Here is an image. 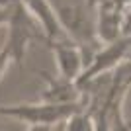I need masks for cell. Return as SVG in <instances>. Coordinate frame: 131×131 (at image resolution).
<instances>
[{
    "label": "cell",
    "instance_id": "cell-1",
    "mask_svg": "<svg viewBox=\"0 0 131 131\" xmlns=\"http://www.w3.org/2000/svg\"><path fill=\"white\" fill-rule=\"evenodd\" d=\"M84 104H86V100L67 102V104L39 100V102H27V104L16 106H0V115L29 123V129H59V127L65 129L67 119Z\"/></svg>",
    "mask_w": 131,
    "mask_h": 131
},
{
    "label": "cell",
    "instance_id": "cell-2",
    "mask_svg": "<svg viewBox=\"0 0 131 131\" xmlns=\"http://www.w3.org/2000/svg\"><path fill=\"white\" fill-rule=\"evenodd\" d=\"M6 24H8V33H6L4 45L10 51L12 61L22 69L27 45L33 39H39V37L45 39V31L24 0H14L10 4V14H8Z\"/></svg>",
    "mask_w": 131,
    "mask_h": 131
},
{
    "label": "cell",
    "instance_id": "cell-3",
    "mask_svg": "<svg viewBox=\"0 0 131 131\" xmlns=\"http://www.w3.org/2000/svg\"><path fill=\"white\" fill-rule=\"evenodd\" d=\"M49 47L53 49L61 77L69 78V80H78L80 74L84 72V69L88 67L86 51L82 49L77 41H72L71 37L53 41V43H49Z\"/></svg>",
    "mask_w": 131,
    "mask_h": 131
},
{
    "label": "cell",
    "instance_id": "cell-4",
    "mask_svg": "<svg viewBox=\"0 0 131 131\" xmlns=\"http://www.w3.org/2000/svg\"><path fill=\"white\" fill-rule=\"evenodd\" d=\"M41 77L45 80V88L41 92V100L45 102H55V104H67V102H80L84 100L80 86L77 80H69V78L61 77L55 78L53 74L41 71Z\"/></svg>",
    "mask_w": 131,
    "mask_h": 131
},
{
    "label": "cell",
    "instance_id": "cell-5",
    "mask_svg": "<svg viewBox=\"0 0 131 131\" xmlns=\"http://www.w3.org/2000/svg\"><path fill=\"white\" fill-rule=\"evenodd\" d=\"M10 63H14V61H12V55H10V51H8L6 45H2V49H0V78L4 77V72L8 71V65H10Z\"/></svg>",
    "mask_w": 131,
    "mask_h": 131
},
{
    "label": "cell",
    "instance_id": "cell-6",
    "mask_svg": "<svg viewBox=\"0 0 131 131\" xmlns=\"http://www.w3.org/2000/svg\"><path fill=\"white\" fill-rule=\"evenodd\" d=\"M8 14H10V4H0V26L6 24Z\"/></svg>",
    "mask_w": 131,
    "mask_h": 131
},
{
    "label": "cell",
    "instance_id": "cell-7",
    "mask_svg": "<svg viewBox=\"0 0 131 131\" xmlns=\"http://www.w3.org/2000/svg\"><path fill=\"white\" fill-rule=\"evenodd\" d=\"M127 131H131V121H129V123H127Z\"/></svg>",
    "mask_w": 131,
    "mask_h": 131
}]
</instances>
